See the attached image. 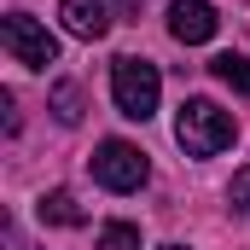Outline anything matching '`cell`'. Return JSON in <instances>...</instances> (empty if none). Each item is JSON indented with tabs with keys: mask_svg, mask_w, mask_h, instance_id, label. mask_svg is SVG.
Wrapping results in <instances>:
<instances>
[{
	"mask_svg": "<svg viewBox=\"0 0 250 250\" xmlns=\"http://www.w3.org/2000/svg\"><path fill=\"white\" fill-rule=\"evenodd\" d=\"M227 204H233L239 215H250V169H239V175H233V187H227Z\"/></svg>",
	"mask_w": 250,
	"mask_h": 250,
	"instance_id": "obj_11",
	"label": "cell"
},
{
	"mask_svg": "<svg viewBox=\"0 0 250 250\" xmlns=\"http://www.w3.org/2000/svg\"><path fill=\"white\" fill-rule=\"evenodd\" d=\"M175 140L187 146V157H215L239 140V123L215 105V99H187L175 117Z\"/></svg>",
	"mask_w": 250,
	"mask_h": 250,
	"instance_id": "obj_1",
	"label": "cell"
},
{
	"mask_svg": "<svg viewBox=\"0 0 250 250\" xmlns=\"http://www.w3.org/2000/svg\"><path fill=\"white\" fill-rule=\"evenodd\" d=\"M93 250H140V227L134 221H111V227H99V245Z\"/></svg>",
	"mask_w": 250,
	"mask_h": 250,
	"instance_id": "obj_10",
	"label": "cell"
},
{
	"mask_svg": "<svg viewBox=\"0 0 250 250\" xmlns=\"http://www.w3.org/2000/svg\"><path fill=\"white\" fill-rule=\"evenodd\" d=\"M157 250H187V245H157Z\"/></svg>",
	"mask_w": 250,
	"mask_h": 250,
	"instance_id": "obj_14",
	"label": "cell"
},
{
	"mask_svg": "<svg viewBox=\"0 0 250 250\" xmlns=\"http://www.w3.org/2000/svg\"><path fill=\"white\" fill-rule=\"evenodd\" d=\"M59 18L76 41H99L111 29V6L105 0H59Z\"/></svg>",
	"mask_w": 250,
	"mask_h": 250,
	"instance_id": "obj_6",
	"label": "cell"
},
{
	"mask_svg": "<svg viewBox=\"0 0 250 250\" xmlns=\"http://www.w3.org/2000/svg\"><path fill=\"white\" fill-rule=\"evenodd\" d=\"M41 221H53V227H82L87 215H82V204L59 187V192H41Z\"/></svg>",
	"mask_w": 250,
	"mask_h": 250,
	"instance_id": "obj_7",
	"label": "cell"
},
{
	"mask_svg": "<svg viewBox=\"0 0 250 250\" xmlns=\"http://www.w3.org/2000/svg\"><path fill=\"white\" fill-rule=\"evenodd\" d=\"M0 47L12 53V64H23V70H47V64H59L53 29L35 23L29 12H6V18H0Z\"/></svg>",
	"mask_w": 250,
	"mask_h": 250,
	"instance_id": "obj_3",
	"label": "cell"
},
{
	"mask_svg": "<svg viewBox=\"0 0 250 250\" xmlns=\"http://www.w3.org/2000/svg\"><path fill=\"white\" fill-rule=\"evenodd\" d=\"M215 29H221V18H215L209 0H175V6H169V35H175L181 47H204Z\"/></svg>",
	"mask_w": 250,
	"mask_h": 250,
	"instance_id": "obj_5",
	"label": "cell"
},
{
	"mask_svg": "<svg viewBox=\"0 0 250 250\" xmlns=\"http://www.w3.org/2000/svg\"><path fill=\"white\" fill-rule=\"evenodd\" d=\"M157 93H163L157 64H146V59H117L111 64V99H117V111L128 123H146L157 111Z\"/></svg>",
	"mask_w": 250,
	"mask_h": 250,
	"instance_id": "obj_2",
	"label": "cell"
},
{
	"mask_svg": "<svg viewBox=\"0 0 250 250\" xmlns=\"http://www.w3.org/2000/svg\"><path fill=\"white\" fill-rule=\"evenodd\" d=\"M6 250H35V245H23V239H18V227L6 221Z\"/></svg>",
	"mask_w": 250,
	"mask_h": 250,
	"instance_id": "obj_12",
	"label": "cell"
},
{
	"mask_svg": "<svg viewBox=\"0 0 250 250\" xmlns=\"http://www.w3.org/2000/svg\"><path fill=\"white\" fill-rule=\"evenodd\" d=\"M209 70H215V82H227L233 93H245V99H250V53H221Z\"/></svg>",
	"mask_w": 250,
	"mask_h": 250,
	"instance_id": "obj_8",
	"label": "cell"
},
{
	"mask_svg": "<svg viewBox=\"0 0 250 250\" xmlns=\"http://www.w3.org/2000/svg\"><path fill=\"white\" fill-rule=\"evenodd\" d=\"M111 6H117L123 18H140V0H111Z\"/></svg>",
	"mask_w": 250,
	"mask_h": 250,
	"instance_id": "obj_13",
	"label": "cell"
},
{
	"mask_svg": "<svg viewBox=\"0 0 250 250\" xmlns=\"http://www.w3.org/2000/svg\"><path fill=\"white\" fill-rule=\"evenodd\" d=\"M146 175H151V163H146V151L128 146V140H105V146L93 151V181L105 192H140Z\"/></svg>",
	"mask_w": 250,
	"mask_h": 250,
	"instance_id": "obj_4",
	"label": "cell"
},
{
	"mask_svg": "<svg viewBox=\"0 0 250 250\" xmlns=\"http://www.w3.org/2000/svg\"><path fill=\"white\" fill-rule=\"evenodd\" d=\"M53 117H59L64 128L82 123V87H76V82H59V87H53Z\"/></svg>",
	"mask_w": 250,
	"mask_h": 250,
	"instance_id": "obj_9",
	"label": "cell"
}]
</instances>
